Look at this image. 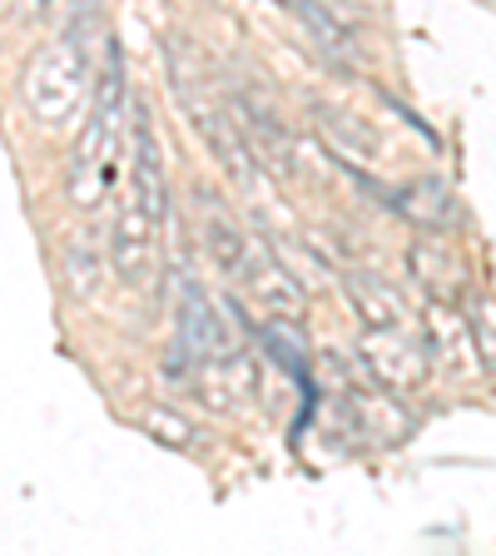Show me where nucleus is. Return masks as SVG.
I'll return each mask as SVG.
<instances>
[{
    "instance_id": "12",
    "label": "nucleus",
    "mask_w": 496,
    "mask_h": 556,
    "mask_svg": "<svg viewBox=\"0 0 496 556\" xmlns=\"http://www.w3.org/2000/svg\"><path fill=\"white\" fill-rule=\"evenodd\" d=\"M343 293H347V303L358 308V318L368 328H407V299L387 283V278L363 274V268H347Z\"/></svg>"
},
{
    "instance_id": "19",
    "label": "nucleus",
    "mask_w": 496,
    "mask_h": 556,
    "mask_svg": "<svg viewBox=\"0 0 496 556\" xmlns=\"http://www.w3.org/2000/svg\"><path fill=\"white\" fill-rule=\"evenodd\" d=\"M258 343H264V348H274V358H278V363H283V368L303 372V343H298V348H293V343H289V338L278 333V328H264V333H258Z\"/></svg>"
},
{
    "instance_id": "3",
    "label": "nucleus",
    "mask_w": 496,
    "mask_h": 556,
    "mask_svg": "<svg viewBox=\"0 0 496 556\" xmlns=\"http://www.w3.org/2000/svg\"><path fill=\"white\" fill-rule=\"evenodd\" d=\"M129 194H135L139 204H144V214L164 229V219H169V174H164V154H160L154 119H150V104L144 100L129 110Z\"/></svg>"
},
{
    "instance_id": "17",
    "label": "nucleus",
    "mask_w": 496,
    "mask_h": 556,
    "mask_svg": "<svg viewBox=\"0 0 496 556\" xmlns=\"http://www.w3.org/2000/svg\"><path fill=\"white\" fill-rule=\"evenodd\" d=\"M467 318H472V333H476V353H482V363L496 372V303L476 299Z\"/></svg>"
},
{
    "instance_id": "13",
    "label": "nucleus",
    "mask_w": 496,
    "mask_h": 556,
    "mask_svg": "<svg viewBox=\"0 0 496 556\" xmlns=\"http://www.w3.org/2000/svg\"><path fill=\"white\" fill-rule=\"evenodd\" d=\"M387 204L397 208V214H403V219H412L417 229H452V224H457V199L447 194V185H442V179H417V185H407V189H393V194H387Z\"/></svg>"
},
{
    "instance_id": "7",
    "label": "nucleus",
    "mask_w": 496,
    "mask_h": 556,
    "mask_svg": "<svg viewBox=\"0 0 496 556\" xmlns=\"http://www.w3.org/2000/svg\"><path fill=\"white\" fill-rule=\"evenodd\" d=\"M174 338H185L189 348H194L204 363H233L239 353H233L229 343V328H224V318L214 313V303L204 299V289H199L194 278H179V328H174Z\"/></svg>"
},
{
    "instance_id": "10",
    "label": "nucleus",
    "mask_w": 496,
    "mask_h": 556,
    "mask_svg": "<svg viewBox=\"0 0 496 556\" xmlns=\"http://www.w3.org/2000/svg\"><path fill=\"white\" fill-rule=\"evenodd\" d=\"M313 125L323 135V144L347 164V169H358V164H372L382 154V139L363 125L353 110H333V104H313Z\"/></svg>"
},
{
    "instance_id": "4",
    "label": "nucleus",
    "mask_w": 496,
    "mask_h": 556,
    "mask_svg": "<svg viewBox=\"0 0 496 556\" xmlns=\"http://www.w3.org/2000/svg\"><path fill=\"white\" fill-rule=\"evenodd\" d=\"M358 358H363V368H368L372 382L393 388V393H407V388L422 382L432 353L422 338H407L403 328H368L358 343Z\"/></svg>"
},
{
    "instance_id": "16",
    "label": "nucleus",
    "mask_w": 496,
    "mask_h": 556,
    "mask_svg": "<svg viewBox=\"0 0 496 556\" xmlns=\"http://www.w3.org/2000/svg\"><path fill=\"white\" fill-rule=\"evenodd\" d=\"M65 268H69V289L90 299V293H94V274H100V249H94V243L80 233V239L65 249Z\"/></svg>"
},
{
    "instance_id": "11",
    "label": "nucleus",
    "mask_w": 496,
    "mask_h": 556,
    "mask_svg": "<svg viewBox=\"0 0 496 556\" xmlns=\"http://www.w3.org/2000/svg\"><path fill=\"white\" fill-rule=\"evenodd\" d=\"M243 283H249V293L258 299V308L274 313L278 324H298V318H303V289H298V278H293L283 264H274L264 249H254V264H249Z\"/></svg>"
},
{
    "instance_id": "9",
    "label": "nucleus",
    "mask_w": 496,
    "mask_h": 556,
    "mask_svg": "<svg viewBox=\"0 0 496 556\" xmlns=\"http://www.w3.org/2000/svg\"><path fill=\"white\" fill-rule=\"evenodd\" d=\"M422 343H428V353L442 363V368L452 372H467V353H476V333H472V318L467 313H457L452 303L432 299L428 313H422Z\"/></svg>"
},
{
    "instance_id": "14",
    "label": "nucleus",
    "mask_w": 496,
    "mask_h": 556,
    "mask_svg": "<svg viewBox=\"0 0 496 556\" xmlns=\"http://www.w3.org/2000/svg\"><path fill=\"white\" fill-rule=\"evenodd\" d=\"M407 264H412L417 283L428 289V299H442V303L462 299V264H457V254H447L442 243H412Z\"/></svg>"
},
{
    "instance_id": "5",
    "label": "nucleus",
    "mask_w": 496,
    "mask_h": 556,
    "mask_svg": "<svg viewBox=\"0 0 496 556\" xmlns=\"http://www.w3.org/2000/svg\"><path fill=\"white\" fill-rule=\"evenodd\" d=\"M229 110H233V125L249 139V150H254L258 169L278 174V179H293V174H298V154H293L289 125H283L268 104H258L254 94H243V90L229 94Z\"/></svg>"
},
{
    "instance_id": "2",
    "label": "nucleus",
    "mask_w": 496,
    "mask_h": 556,
    "mask_svg": "<svg viewBox=\"0 0 496 556\" xmlns=\"http://www.w3.org/2000/svg\"><path fill=\"white\" fill-rule=\"evenodd\" d=\"M85 70H90V50L75 46L69 35L60 46L40 50V55L30 60V70H25V100L35 104V115L50 119V125L65 119L85 90Z\"/></svg>"
},
{
    "instance_id": "15",
    "label": "nucleus",
    "mask_w": 496,
    "mask_h": 556,
    "mask_svg": "<svg viewBox=\"0 0 496 556\" xmlns=\"http://www.w3.org/2000/svg\"><path fill=\"white\" fill-rule=\"evenodd\" d=\"M289 11L298 15L303 30H308V40H313L318 50H323V55L333 60V65H347V60H353V50H358V46H353V35H347V25L338 21L333 11H328L323 0H293Z\"/></svg>"
},
{
    "instance_id": "6",
    "label": "nucleus",
    "mask_w": 496,
    "mask_h": 556,
    "mask_svg": "<svg viewBox=\"0 0 496 556\" xmlns=\"http://www.w3.org/2000/svg\"><path fill=\"white\" fill-rule=\"evenodd\" d=\"M154 233H160V224L144 214V204H139L135 194L119 204L115 214V233H110V264H115L119 283H129V289H139V283H150L154 274Z\"/></svg>"
},
{
    "instance_id": "1",
    "label": "nucleus",
    "mask_w": 496,
    "mask_h": 556,
    "mask_svg": "<svg viewBox=\"0 0 496 556\" xmlns=\"http://www.w3.org/2000/svg\"><path fill=\"white\" fill-rule=\"evenodd\" d=\"M129 110V75H125V50L115 35H104V60L94 75V104L90 119L80 129V144L69 154V199L90 208L94 199L110 185V164H115V144H119V119Z\"/></svg>"
},
{
    "instance_id": "18",
    "label": "nucleus",
    "mask_w": 496,
    "mask_h": 556,
    "mask_svg": "<svg viewBox=\"0 0 496 556\" xmlns=\"http://www.w3.org/2000/svg\"><path fill=\"white\" fill-rule=\"evenodd\" d=\"M144 428H150V432H154V438L174 442V447H189V442H194V428H189L185 417H174V413H164V407H150V413H144Z\"/></svg>"
},
{
    "instance_id": "8",
    "label": "nucleus",
    "mask_w": 496,
    "mask_h": 556,
    "mask_svg": "<svg viewBox=\"0 0 496 556\" xmlns=\"http://www.w3.org/2000/svg\"><path fill=\"white\" fill-rule=\"evenodd\" d=\"M199 229H204L199 239H204V249H208V258H214V268L243 283L249 264H254V239H249V233H243L239 224L229 219V208L214 199V189H199Z\"/></svg>"
}]
</instances>
